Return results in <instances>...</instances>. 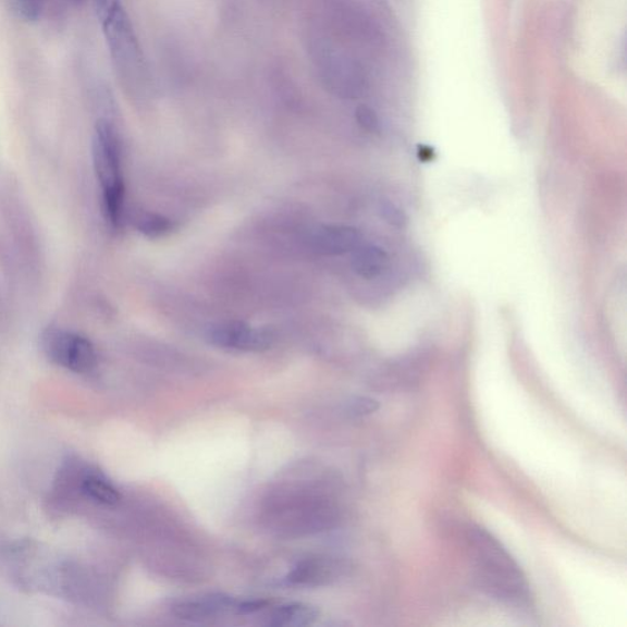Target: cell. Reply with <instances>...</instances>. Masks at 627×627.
Listing matches in <instances>:
<instances>
[{"instance_id":"obj_1","label":"cell","mask_w":627,"mask_h":627,"mask_svg":"<svg viewBox=\"0 0 627 627\" xmlns=\"http://www.w3.org/2000/svg\"><path fill=\"white\" fill-rule=\"evenodd\" d=\"M468 543L480 590L506 604L525 606L531 602V590L521 567L492 533L474 527L469 529Z\"/></svg>"},{"instance_id":"obj_2","label":"cell","mask_w":627,"mask_h":627,"mask_svg":"<svg viewBox=\"0 0 627 627\" xmlns=\"http://www.w3.org/2000/svg\"><path fill=\"white\" fill-rule=\"evenodd\" d=\"M93 157L97 181L101 185L106 220L113 229H118L122 223L124 209V181L121 140L111 123H97Z\"/></svg>"},{"instance_id":"obj_3","label":"cell","mask_w":627,"mask_h":627,"mask_svg":"<svg viewBox=\"0 0 627 627\" xmlns=\"http://www.w3.org/2000/svg\"><path fill=\"white\" fill-rule=\"evenodd\" d=\"M100 19L121 84L130 93L143 90L149 84V74L130 17L120 3Z\"/></svg>"},{"instance_id":"obj_4","label":"cell","mask_w":627,"mask_h":627,"mask_svg":"<svg viewBox=\"0 0 627 627\" xmlns=\"http://www.w3.org/2000/svg\"><path fill=\"white\" fill-rule=\"evenodd\" d=\"M45 356L56 366L87 374L97 366V352L93 342L75 331L48 328L41 335Z\"/></svg>"},{"instance_id":"obj_5","label":"cell","mask_w":627,"mask_h":627,"mask_svg":"<svg viewBox=\"0 0 627 627\" xmlns=\"http://www.w3.org/2000/svg\"><path fill=\"white\" fill-rule=\"evenodd\" d=\"M213 346L243 352H262L272 346L273 333L269 329L251 328L241 321L223 322L208 331Z\"/></svg>"},{"instance_id":"obj_6","label":"cell","mask_w":627,"mask_h":627,"mask_svg":"<svg viewBox=\"0 0 627 627\" xmlns=\"http://www.w3.org/2000/svg\"><path fill=\"white\" fill-rule=\"evenodd\" d=\"M67 469L71 470V475L66 476L73 479L72 487L87 500L107 506L120 503L121 495L118 490L97 469L84 465H72Z\"/></svg>"},{"instance_id":"obj_7","label":"cell","mask_w":627,"mask_h":627,"mask_svg":"<svg viewBox=\"0 0 627 627\" xmlns=\"http://www.w3.org/2000/svg\"><path fill=\"white\" fill-rule=\"evenodd\" d=\"M361 244V234L348 225H323L312 234L311 247L321 255L352 253Z\"/></svg>"},{"instance_id":"obj_8","label":"cell","mask_w":627,"mask_h":627,"mask_svg":"<svg viewBox=\"0 0 627 627\" xmlns=\"http://www.w3.org/2000/svg\"><path fill=\"white\" fill-rule=\"evenodd\" d=\"M237 604L230 597L216 594L185 601L174 606V614L183 620L201 622L214 615L235 610Z\"/></svg>"},{"instance_id":"obj_9","label":"cell","mask_w":627,"mask_h":627,"mask_svg":"<svg viewBox=\"0 0 627 627\" xmlns=\"http://www.w3.org/2000/svg\"><path fill=\"white\" fill-rule=\"evenodd\" d=\"M389 257L384 249L372 244H360L352 251V269L358 276L372 280L380 276L388 267Z\"/></svg>"},{"instance_id":"obj_10","label":"cell","mask_w":627,"mask_h":627,"mask_svg":"<svg viewBox=\"0 0 627 627\" xmlns=\"http://www.w3.org/2000/svg\"><path fill=\"white\" fill-rule=\"evenodd\" d=\"M319 611L316 606L303 603L282 605L274 611L269 619V625L276 627L308 626L319 619Z\"/></svg>"},{"instance_id":"obj_11","label":"cell","mask_w":627,"mask_h":627,"mask_svg":"<svg viewBox=\"0 0 627 627\" xmlns=\"http://www.w3.org/2000/svg\"><path fill=\"white\" fill-rule=\"evenodd\" d=\"M339 570L340 566L331 562L308 561L294 568L287 580L293 585L327 583L337 575Z\"/></svg>"},{"instance_id":"obj_12","label":"cell","mask_w":627,"mask_h":627,"mask_svg":"<svg viewBox=\"0 0 627 627\" xmlns=\"http://www.w3.org/2000/svg\"><path fill=\"white\" fill-rule=\"evenodd\" d=\"M135 228L149 238H160L173 229L171 220L157 213L144 212L135 219Z\"/></svg>"},{"instance_id":"obj_13","label":"cell","mask_w":627,"mask_h":627,"mask_svg":"<svg viewBox=\"0 0 627 627\" xmlns=\"http://www.w3.org/2000/svg\"><path fill=\"white\" fill-rule=\"evenodd\" d=\"M46 0H10V7L17 17L25 22H36L41 17Z\"/></svg>"},{"instance_id":"obj_14","label":"cell","mask_w":627,"mask_h":627,"mask_svg":"<svg viewBox=\"0 0 627 627\" xmlns=\"http://www.w3.org/2000/svg\"><path fill=\"white\" fill-rule=\"evenodd\" d=\"M379 213L382 219L396 229H405L408 223L407 214L389 200L380 202Z\"/></svg>"},{"instance_id":"obj_15","label":"cell","mask_w":627,"mask_h":627,"mask_svg":"<svg viewBox=\"0 0 627 627\" xmlns=\"http://www.w3.org/2000/svg\"><path fill=\"white\" fill-rule=\"evenodd\" d=\"M358 124L369 133H378L380 123L378 114L367 106H360L356 112Z\"/></svg>"},{"instance_id":"obj_16","label":"cell","mask_w":627,"mask_h":627,"mask_svg":"<svg viewBox=\"0 0 627 627\" xmlns=\"http://www.w3.org/2000/svg\"><path fill=\"white\" fill-rule=\"evenodd\" d=\"M379 408L378 402L368 397L353 399L348 406L349 415L362 417L374 414Z\"/></svg>"},{"instance_id":"obj_17","label":"cell","mask_w":627,"mask_h":627,"mask_svg":"<svg viewBox=\"0 0 627 627\" xmlns=\"http://www.w3.org/2000/svg\"><path fill=\"white\" fill-rule=\"evenodd\" d=\"M269 603L265 602V601L244 602V603L237 605V607H235V610H237V612L241 614H253V613L260 612Z\"/></svg>"},{"instance_id":"obj_18","label":"cell","mask_w":627,"mask_h":627,"mask_svg":"<svg viewBox=\"0 0 627 627\" xmlns=\"http://www.w3.org/2000/svg\"><path fill=\"white\" fill-rule=\"evenodd\" d=\"M95 9L98 17H102L108 10H111L114 5L120 4V0H94Z\"/></svg>"},{"instance_id":"obj_19","label":"cell","mask_w":627,"mask_h":627,"mask_svg":"<svg viewBox=\"0 0 627 627\" xmlns=\"http://www.w3.org/2000/svg\"><path fill=\"white\" fill-rule=\"evenodd\" d=\"M419 159L420 161L425 162L433 160V151H431L429 147H421V150L419 151Z\"/></svg>"}]
</instances>
